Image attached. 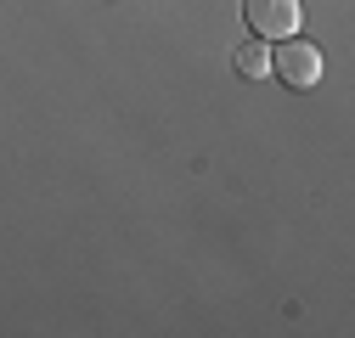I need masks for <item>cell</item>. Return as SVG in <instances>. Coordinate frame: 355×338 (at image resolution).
Here are the masks:
<instances>
[{
	"label": "cell",
	"mask_w": 355,
	"mask_h": 338,
	"mask_svg": "<svg viewBox=\"0 0 355 338\" xmlns=\"http://www.w3.org/2000/svg\"><path fill=\"white\" fill-rule=\"evenodd\" d=\"M322 46H310V39H282V46L271 51V73L282 79V84H293V91H310V84H322Z\"/></svg>",
	"instance_id": "cell-1"
},
{
	"label": "cell",
	"mask_w": 355,
	"mask_h": 338,
	"mask_svg": "<svg viewBox=\"0 0 355 338\" xmlns=\"http://www.w3.org/2000/svg\"><path fill=\"white\" fill-rule=\"evenodd\" d=\"M237 73L243 79H271V39H248V46H237Z\"/></svg>",
	"instance_id": "cell-3"
},
{
	"label": "cell",
	"mask_w": 355,
	"mask_h": 338,
	"mask_svg": "<svg viewBox=\"0 0 355 338\" xmlns=\"http://www.w3.org/2000/svg\"><path fill=\"white\" fill-rule=\"evenodd\" d=\"M243 17L254 28V39H288L299 34V0H243Z\"/></svg>",
	"instance_id": "cell-2"
}]
</instances>
